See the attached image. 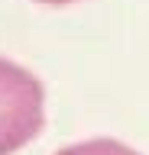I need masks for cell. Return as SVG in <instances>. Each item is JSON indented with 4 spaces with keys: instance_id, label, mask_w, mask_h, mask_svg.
Here are the masks:
<instances>
[{
    "instance_id": "cell-2",
    "label": "cell",
    "mask_w": 149,
    "mask_h": 155,
    "mask_svg": "<svg viewBox=\"0 0 149 155\" xmlns=\"http://www.w3.org/2000/svg\"><path fill=\"white\" fill-rule=\"evenodd\" d=\"M55 155H139L133 152L130 145L117 142V139H91V142H78V145H68Z\"/></svg>"
},
{
    "instance_id": "cell-1",
    "label": "cell",
    "mask_w": 149,
    "mask_h": 155,
    "mask_svg": "<svg viewBox=\"0 0 149 155\" xmlns=\"http://www.w3.org/2000/svg\"><path fill=\"white\" fill-rule=\"evenodd\" d=\"M46 91L39 78L10 58H0V155H13L42 133Z\"/></svg>"
},
{
    "instance_id": "cell-3",
    "label": "cell",
    "mask_w": 149,
    "mask_h": 155,
    "mask_svg": "<svg viewBox=\"0 0 149 155\" xmlns=\"http://www.w3.org/2000/svg\"><path fill=\"white\" fill-rule=\"evenodd\" d=\"M39 3H52V7H62V3H75V0H39Z\"/></svg>"
}]
</instances>
